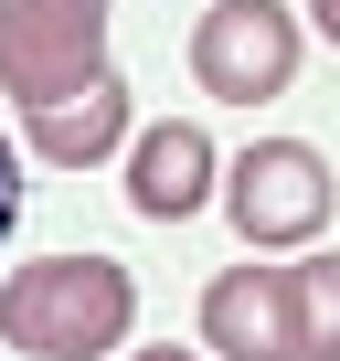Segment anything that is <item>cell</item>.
I'll use <instances>...</instances> for the list:
<instances>
[{
    "instance_id": "5b68a950",
    "label": "cell",
    "mask_w": 340,
    "mask_h": 361,
    "mask_svg": "<svg viewBox=\"0 0 340 361\" xmlns=\"http://www.w3.org/2000/svg\"><path fill=\"white\" fill-rule=\"evenodd\" d=\"M202 350H224V361H298L287 266H224L202 287Z\"/></svg>"
},
{
    "instance_id": "6da1fadb",
    "label": "cell",
    "mask_w": 340,
    "mask_h": 361,
    "mask_svg": "<svg viewBox=\"0 0 340 361\" xmlns=\"http://www.w3.org/2000/svg\"><path fill=\"white\" fill-rule=\"evenodd\" d=\"M138 329V276L117 255H32L0 276V340L32 361H107Z\"/></svg>"
},
{
    "instance_id": "8992f818",
    "label": "cell",
    "mask_w": 340,
    "mask_h": 361,
    "mask_svg": "<svg viewBox=\"0 0 340 361\" xmlns=\"http://www.w3.org/2000/svg\"><path fill=\"white\" fill-rule=\"evenodd\" d=\"M202 192H213V138H202L192 117L138 128V149H128V213H138V224H192Z\"/></svg>"
},
{
    "instance_id": "3957f363",
    "label": "cell",
    "mask_w": 340,
    "mask_h": 361,
    "mask_svg": "<svg viewBox=\"0 0 340 361\" xmlns=\"http://www.w3.org/2000/svg\"><path fill=\"white\" fill-rule=\"evenodd\" d=\"M192 75L224 106L287 96V75H298V11H277V0H213V11L192 22Z\"/></svg>"
},
{
    "instance_id": "ba28073f",
    "label": "cell",
    "mask_w": 340,
    "mask_h": 361,
    "mask_svg": "<svg viewBox=\"0 0 340 361\" xmlns=\"http://www.w3.org/2000/svg\"><path fill=\"white\" fill-rule=\"evenodd\" d=\"M287 308H298V361H340V255L287 266Z\"/></svg>"
},
{
    "instance_id": "52a82bcc",
    "label": "cell",
    "mask_w": 340,
    "mask_h": 361,
    "mask_svg": "<svg viewBox=\"0 0 340 361\" xmlns=\"http://www.w3.org/2000/svg\"><path fill=\"white\" fill-rule=\"evenodd\" d=\"M117 138H128V85L117 75H96L64 106H32V159H54V170H96Z\"/></svg>"
},
{
    "instance_id": "7a4b0ae2",
    "label": "cell",
    "mask_w": 340,
    "mask_h": 361,
    "mask_svg": "<svg viewBox=\"0 0 340 361\" xmlns=\"http://www.w3.org/2000/svg\"><path fill=\"white\" fill-rule=\"evenodd\" d=\"M107 75V0H0V96L64 106Z\"/></svg>"
},
{
    "instance_id": "30bf717a",
    "label": "cell",
    "mask_w": 340,
    "mask_h": 361,
    "mask_svg": "<svg viewBox=\"0 0 340 361\" xmlns=\"http://www.w3.org/2000/svg\"><path fill=\"white\" fill-rule=\"evenodd\" d=\"M308 11H319V32H329V43H340V0H308Z\"/></svg>"
},
{
    "instance_id": "8fae6325",
    "label": "cell",
    "mask_w": 340,
    "mask_h": 361,
    "mask_svg": "<svg viewBox=\"0 0 340 361\" xmlns=\"http://www.w3.org/2000/svg\"><path fill=\"white\" fill-rule=\"evenodd\" d=\"M128 361H192V350H128Z\"/></svg>"
},
{
    "instance_id": "9c48e42d",
    "label": "cell",
    "mask_w": 340,
    "mask_h": 361,
    "mask_svg": "<svg viewBox=\"0 0 340 361\" xmlns=\"http://www.w3.org/2000/svg\"><path fill=\"white\" fill-rule=\"evenodd\" d=\"M11 224H22V159H11V138H0V245H11Z\"/></svg>"
},
{
    "instance_id": "277c9868",
    "label": "cell",
    "mask_w": 340,
    "mask_h": 361,
    "mask_svg": "<svg viewBox=\"0 0 340 361\" xmlns=\"http://www.w3.org/2000/svg\"><path fill=\"white\" fill-rule=\"evenodd\" d=\"M224 202H234V234L245 245H308L329 224V159L308 138H255L224 170Z\"/></svg>"
}]
</instances>
